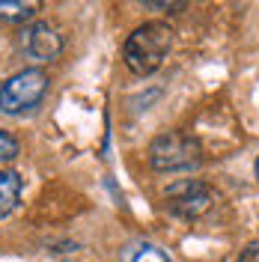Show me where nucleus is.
Here are the masks:
<instances>
[{"label": "nucleus", "mask_w": 259, "mask_h": 262, "mask_svg": "<svg viewBox=\"0 0 259 262\" xmlns=\"http://www.w3.org/2000/svg\"><path fill=\"white\" fill-rule=\"evenodd\" d=\"M173 48V30L167 21H146L140 27H134L122 45V60L137 78L155 75L164 66L167 54Z\"/></svg>", "instance_id": "obj_1"}, {"label": "nucleus", "mask_w": 259, "mask_h": 262, "mask_svg": "<svg viewBox=\"0 0 259 262\" xmlns=\"http://www.w3.org/2000/svg\"><path fill=\"white\" fill-rule=\"evenodd\" d=\"M146 158L155 173H191L203 164V146L191 134L167 131L149 143Z\"/></svg>", "instance_id": "obj_2"}, {"label": "nucleus", "mask_w": 259, "mask_h": 262, "mask_svg": "<svg viewBox=\"0 0 259 262\" xmlns=\"http://www.w3.org/2000/svg\"><path fill=\"white\" fill-rule=\"evenodd\" d=\"M48 90H51V78L45 69H39V66L21 69V72H15L12 78H6L0 83V114L9 116L30 114L42 104Z\"/></svg>", "instance_id": "obj_3"}, {"label": "nucleus", "mask_w": 259, "mask_h": 262, "mask_svg": "<svg viewBox=\"0 0 259 262\" xmlns=\"http://www.w3.org/2000/svg\"><path fill=\"white\" fill-rule=\"evenodd\" d=\"M164 206L176 217H185V221H197L209 212L214 206V191L203 179H182V182H173L164 194Z\"/></svg>", "instance_id": "obj_4"}, {"label": "nucleus", "mask_w": 259, "mask_h": 262, "mask_svg": "<svg viewBox=\"0 0 259 262\" xmlns=\"http://www.w3.org/2000/svg\"><path fill=\"white\" fill-rule=\"evenodd\" d=\"M63 33L57 30L51 21H33L21 30V51L36 60V63H51L63 54Z\"/></svg>", "instance_id": "obj_5"}, {"label": "nucleus", "mask_w": 259, "mask_h": 262, "mask_svg": "<svg viewBox=\"0 0 259 262\" xmlns=\"http://www.w3.org/2000/svg\"><path fill=\"white\" fill-rule=\"evenodd\" d=\"M21 191H24V179L15 170H0V221L9 217L21 203Z\"/></svg>", "instance_id": "obj_6"}, {"label": "nucleus", "mask_w": 259, "mask_h": 262, "mask_svg": "<svg viewBox=\"0 0 259 262\" xmlns=\"http://www.w3.org/2000/svg\"><path fill=\"white\" fill-rule=\"evenodd\" d=\"M39 12L36 0H0V21L3 24H33Z\"/></svg>", "instance_id": "obj_7"}, {"label": "nucleus", "mask_w": 259, "mask_h": 262, "mask_svg": "<svg viewBox=\"0 0 259 262\" xmlns=\"http://www.w3.org/2000/svg\"><path fill=\"white\" fill-rule=\"evenodd\" d=\"M128 262H173V256H170L164 247L152 245V242H140V245L131 247Z\"/></svg>", "instance_id": "obj_8"}, {"label": "nucleus", "mask_w": 259, "mask_h": 262, "mask_svg": "<svg viewBox=\"0 0 259 262\" xmlns=\"http://www.w3.org/2000/svg\"><path fill=\"white\" fill-rule=\"evenodd\" d=\"M18 155H21V143H18V140L12 137V134H9V131L0 128V164L15 161Z\"/></svg>", "instance_id": "obj_9"}, {"label": "nucleus", "mask_w": 259, "mask_h": 262, "mask_svg": "<svg viewBox=\"0 0 259 262\" xmlns=\"http://www.w3.org/2000/svg\"><path fill=\"white\" fill-rule=\"evenodd\" d=\"M235 262H259V242L244 245V250L239 253V259H235Z\"/></svg>", "instance_id": "obj_10"}, {"label": "nucleus", "mask_w": 259, "mask_h": 262, "mask_svg": "<svg viewBox=\"0 0 259 262\" xmlns=\"http://www.w3.org/2000/svg\"><path fill=\"white\" fill-rule=\"evenodd\" d=\"M146 6H149V9H161V12H170V15L185 9V3H152V0H149Z\"/></svg>", "instance_id": "obj_11"}, {"label": "nucleus", "mask_w": 259, "mask_h": 262, "mask_svg": "<svg viewBox=\"0 0 259 262\" xmlns=\"http://www.w3.org/2000/svg\"><path fill=\"white\" fill-rule=\"evenodd\" d=\"M253 176H256V182H259V155H256V161H253Z\"/></svg>", "instance_id": "obj_12"}]
</instances>
